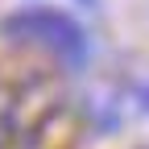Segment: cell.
<instances>
[{
	"label": "cell",
	"mask_w": 149,
	"mask_h": 149,
	"mask_svg": "<svg viewBox=\"0 0 149 149\" xmlns=\"http://www.w3.org/2000/svg\"><path fill=\"white\" fill-rule=\"evenodd\" d=\"M4 33L17 37V42H29V46L50 50L54 58H62L70 70L87 66V58H91V37H87V29L74 21L70 13L50 8V4H29V8L8 13V17H4Z\"/></svg>",
	"instance_id": "cell-1"
},
{
	"label": "cell",
	"mask_w": 149,
	"mask_h": 149,
	"mask_svg": "<svg viewBox=\"0 0 149 149\" xmlns=\"http://www.w3.org/2000/svg\"><path fill=\"white\" fill-rule=\"evenodd\" d=\"M133 100L149 112V83H145V79H141V83H133Z\"/></svg>",
	"instance_id": "cell-2"
},
{
	"label": "cell",
	"mask_w": 149,
	"mask_h": 149,
	"mask_svg": "<svg viewBox=\"0 0 149 149\" xmlns=\"http://www.w3.org/2000/svg\"><path fill=\"white\" fill-rule=\"evenodd\" d=\"M87 4H91V0H87Z\"/></svg>",
	"instance_id": "cell-3"
}]
</instances>
